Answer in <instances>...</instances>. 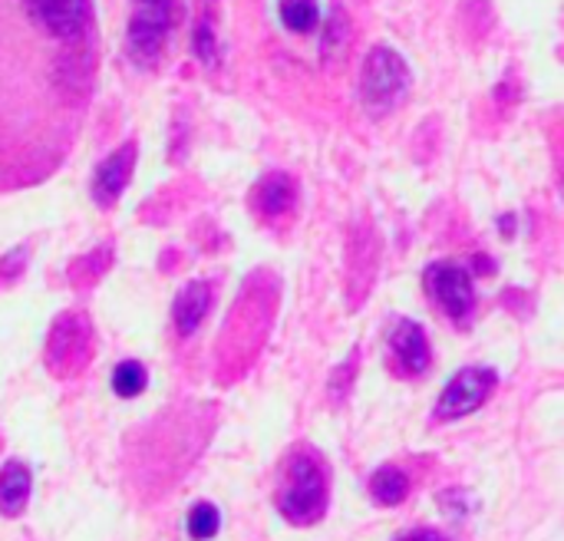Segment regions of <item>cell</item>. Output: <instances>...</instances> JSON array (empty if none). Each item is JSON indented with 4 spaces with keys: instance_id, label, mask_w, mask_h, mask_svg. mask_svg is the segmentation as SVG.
Listing matches in <instances>:
<instances>
[{
    "instance_id": "obj_10",
    "label": "cell",
    "mask_w": 564,
    "mask_h": 541,
    "mask_svg": "<svg viewBox=\"0 0 564 541\" xmlns=\"http://www.w3.org/2000/svg\"><path fill=\"white\" fill-rule=\"evenodd\" d=\"M294 198H297V188H294L291 175H284V172L264 175L261 185L254 188V205H258V212H261L264 218H281V215H288L291 205H294Z\"/></svg>"
},
{
    "instance_id": "obj_6",
    "label": "cell",
    "mask_w": 564,
    "mask_h": 541,
    "mask_svg": "<svg viewBox=\"0 0 564 541\" xmlns=\"http://www.w3.org/2000/svg\"><path fill=\"white\" fill-rule=\"evenodd\" d=\"M132 165H135V142L119 145L116 152H109V155L99 162V169H96V175H93V198H96L102 208L112 205V202L126 192V185H129V178H132Z\"/></svg>"
},
{
    "instance_id": "obj_9",
    "label": "cell",
    "mask_w": 564,
    "mask_h": 541,
    "mask_svg": "<svg viewBox=\"0 0 564 541\" xmlns=\"http://www.w3.org/2000/svg\"><path fill=\"white\" fill-rule=\"evenodd\" d=\"M30 489H33V476L23 463H7L0 469V516L17 519L23 516L26 502H30Z\"/></svg>"
},
{
    "instance_id": "obj_11",
    "label": "cell",
    "mask_w": 564,
    "mask_h": 541,
    "mask_svg": "<svg viewBox=\"0 0 564 541\" xmlns=\"http://www.w3.org/2000/svg\"><path fill=\"white\" fill-rule=\"evenodd\" d=\"M89 331L79 317H63L50 337V367L63 357V370H69V360H83Z\"/></svg>"
},
{
    "instance_id": "obj_13",
    "label": "cell",
    "mask_w": 564,
    "mask_h": 541,
    "mask_svg": "<svg viewBox=\"0 0 564 541\" xmlns=\"http://www.w3.org/2000/svg\"><path fill=\"white\" fill-rule=\"evenodd\" d=\"M278 13L291 33H311L321 23V3L317 0H281Z\"/></svg>"
},
{
    "instance_id": "obj_7",
    "label": "cell",
    "mask_w": 564,
    "mask_h": 541,
    "mask_svg": "<svg viewBox=\"0 0 564 541\" xmlns=\"http://www.w3.org/2000/svg\"><path fill=\"white\" fill-rule=\"evenodd\" d=\"M390 354L397 357L400 370L410 377L426 374L430 367V340L423 334V327L416 321H400L390 334Z\"/></svg>"
},
{
    "instance_id": "obj_15",
    "label": "cell",
    "mask_w": 564,
    "mask_h": 541,
    "mask_svg": "<svg viewBox=\"0 0 564 541\" xmlns=\"http://www.w3.org/2000/svg\"><path fill=\"white\" fill-rule=\"evenodd\" d=\"M221 529V516L212 502H198L188 509V519H185V532L192 535L195 541H208L218 535Z\"/></svg>"
},
{
    "instance_id": "obj_17",
    "label": "cell",
    "mask_w": 564,
    "mask_h": 541,
    "mask_svg": "<svg viewBox=\"0 0 564 541\" xmlns=\"http://www.w3.org/2000/svg\"><path fill=\"white\" fill-rule=\"evenodd\" d=\"M23 261H26V248H17L13 258L7 255V258L0 261V278H17V271L23 268Z\"/></svg>"
},
{
    "instance_id": "obj_3",
    "label": "cell",
    "mask_w": 564,
    "mask_h": 541,
    "mask_svg": "<svg viewBox=\"0 0 564 541\" xmlns=\"http://www.w3.org/2000/svg\"><path fill=\"white\" fill-rule=\"evenodd\" d=\"M281 516L294 526H311L324 516L327 509V476L321 463L307 453L294 456L288 466V479L281 489Z\"/></svg>"
},
{
    "instance_id": "obj_5",
    "label": "cell",
    "mask_w": 564,
    "mask_h": 541,
    "mask_svg": "<svg viewBox=\"0 0 564 541\" xmlns=\"http://www.w3.org/2000/svg\"><path fill=\"white\" fill-rule=\"evenodd\" d=\"M496 390V370H486V367H466L459 370L449 387L443 390L440 397V407H436V416L440 420H459V416H469L476 413Z\"/></svg>"
},
{
    "instance_id": "obj_16",
    "label": "cell",
    "mask_w": 564,
    "mask_h": 541,
    "mask_svg": "<svg viewBox=\"0 0 564 541\" xmlns=\"http://www.w3.org/2000/svg\"><path fill=\"white\" fill-rule=\"evenodd\" d=\"M192 53H195L205 66H212V63L218 59V36H215V23H212V17H202V20L195 23V33H192Z\"/></svg>"
},
{
    "instance_id": "obj_14",
    "label": "cell",
    "mask_w": 564,
    "mask_h": 541,
    "mask_svg": "<svg viewBox=\"0 0 564 541\" xmlns=\"http://www.w3.org/2000/svg\"><path fill=\"white\" fill-rule=\"evenodd\" d=\"M145 387H149V374H145L142 364L126 360V364H119V367L112 370V393H116V397L135 400Z\"/></svg>"
},
{
    "instance_id": "obj_2",
    "label": "cell",
    "mask_w": 564,
    "mask_h": 541,
    "mask_svg": "<svg viewBox=\"0 0 564 541\" xmlns=\"http://www.w3.org/2000/svg\"><path fill=\"white\" fill-rule=\"evenodd\" d=\"M175 17H178V0H132L129 26H126V53L132 56L135 66H152L162 56Z\"/></svg>"
},
{
    "instance_id": "obj_12",
    "label": "cell",
    "mask_w": 564,
    "mask_h": 541,
    "mask_svg": "<svg viewBox=\"0 0 564 541\" xmlns=\"http://www.w3.org/2000/svg\"><path fill=\"white\" fill-rule=\"evenodd\" d=\"M406 493H410V479L393 466L377 469L373 479H370V496H373L377 506H400L406 499Z\"/></svg>"
},
{
    "instance_id": "obj_1",
    "label": "cell",
    "mask_w": 564,
    "mask_h": 541,
    "mask_svg": "<svg viewBox=\"0 0 564 541\" xmlns=\"http://www.w3.org/2000/svg\"><path fill=\"white\" fill-rule=\"evenodd\" d=\"M410 89V66L406 59L390 46L377 43L360 69V102L370 116H387L400 106V99Z\"/></svg>"
},
{
    "instance_id": "obj_4",
    "label": "cell",
    "mask_w": 564,
    "mask_h": 541,
    "mask_svg": "<svg viewBox=\"0 0 564 541\" xmlns=\"http://www.w3.org/2000/svg\"><path fill=\"white\" fill-rule=\"evenodd\" d=\"M423 284H426V294L456 324H463L473 314V307H476V288H473V274L463 264H456V261H436V264L426 268Z\"/></svg>"
},
{
    "instance_id": "obj_8",
    "label": "cell",
    "mask_w": 564,
    "mask_h": 541,
    "mask_svg": "<svg viewBox=\"0 0 564 541\" xmlns=\"http://www.w3.org/2000/svg\"><path fill=\"white\" fill-rule=\"evenodd\" d=\"M208 307H212V288H208L205 281H192V284H185V288L178 291L175 304H172V321H175L178 334H182V337L195 334V331H198V324L205 321Z\"/></svg>"
}]
</instances>
